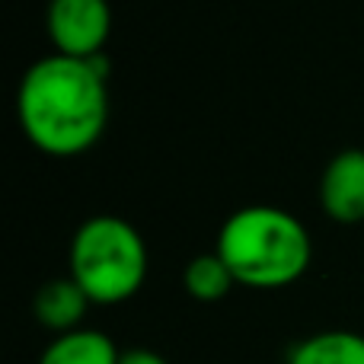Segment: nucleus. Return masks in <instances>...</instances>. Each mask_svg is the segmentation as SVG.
Instances as JSON below:
<instances>
[{"label": "nucleus", "instance_id": "20e7f679", "mask_svg": "<svg viewBox=\"0 0 364 364\" xmlns=\"http://www.w3.org/2000/svg\"><path fill=\"white\" fill-rule=\"evenodd\" d=\"M45 26L58 55L93 61L112 32V10L109 0H51Z\"/></svg>", "mask_w": 364, "mask_h": 364}, {"label": "nucleus", "instance_id": "f257e3e1", "mask_svg": "<svg viewBox=\"0 0 364 364\" xmlns=\"http://www.w3.org/2000/svg\"><path fill=\"white\" fill-rule=\"evenodd\" d=\"M16 115L23 134L48 157H77L102 138L109 122L106 64L48 55L19 80Z\"/></svg>", "mask_w": 364, "mask_h": 364}, {"label": "nucleus", "instance_id": "f03ea898", "mask_svg": "<svg viewBox=\"0 0 364 364\" xmlns=\"http://www.w3.org/2000/svg\"><path fill=\"white\" fill-rule=\"evenodd\" d=\"M214 252L237 284L275 291L294 284L310 269L314 243L294 214L272 205H250L220 224Z\"/></svg>", "mask_w": 364, "mask_h": 364}, {"label": "nucleus", "instance_id": "9d476101", "mask_svg": "<svg viewBox=\"0 0 364 364\" xmlns=\"http://www.w3.org/2000/svg\"><path fill=\"white\" fill-rule=\"evenodd\" d=\"M119 364H170V361L164 355L151 352V348H128V352H122Z\"/></svg>", "mask_w": 364, "mask_h": 364}, {"label": "nucleus", "instance_id": "1a4fd4ad", "mask_svg": "<svg viewBox=\"0 0 364 364\" xmlns=\"http://www.w3.org/2000/svg\"><path fill=\"white\" fill-rule=\"evenodd\" d=\"M182 284H186L188 297H195V301H201V304H214L230 294V288L237 282H233L230 269L224 265V259H220L218 252H201V256H195L192 262L186 265Z\"/></svg>", "mask_w": 364, "mask_h": 364}, {"label": "nucleus", "instance_id": "6e6552de", "mask_svg": "<svg viewBox=\"0 0 364 364\" xmlns=\"http://www.w3.org/2000/svg\"><path fill=\"white\" fill-rule=\"evenodd\" d=\"M288 364H364V336L352 329H326L291 346Z\"/></svg>", "mask_w": 364, "mask_h": 364}, {"label": "nucleus", "instance_id": "423d86ee", "mask_svg": "<svg viewBox=\"0 0 364 364\" xmlns=\"http://www.w3.org/2000/svg\"><path fill=\"white\" fill-rule=\"evenodd\" d=\"M90 304L93 301H90L80 284L68 275V278H51V282H45L42 288L36 291L32 310H36V320L42 323L48 333L64 336V333L80 329Z\"/></svg>", "mask_w": 364, "mask_h": 364}, {"label": "nucleus", "instance_id": "7ed1b4c3", "mask_svg": "<svg viewBox=\"0 0 364 364\" xmlns=\"http://www.w3.org/2000/svg\"><path fill=\"white\" fill-rule=\"evenodd\" d=\"M68 269L90 301L112 307L141 291L147 275V246L125 218L96 214L77 227Z\"/></svg>", "mask_w": 364, "mask_h": 364}, {"label": "nucleus", "instance_id": "0eeeda50", "mask_svg": "<svg viewBox=\"0 0 364 364\" xmlns=\"http://www.w3.org/2000/svg\"><path fill=\"white\" fill-rule=\"evenodd\" d=\"M122 352L100 329H74L55 336L38 355V364H119Z\"/></svg>", "mask_w": 364, "mask_h": 364}, {"label": "nucleus", "instance_id": "39448f33", "mask_svg": "<svg viewBox=\"0 0 364 364\" xmlns=\"http://www.w3.org/2000/svg\"><path fill=\"white\" fill-rule=\"evenodd\" d=\"M320 205L339 224L364 220V151L352 147L329 160L320 179Z\"/></svg>", "mask_w": 364, "mask_h": 364}]
</instances>
